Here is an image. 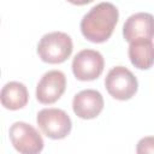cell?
I'll list each match as a JSON object with an SVG mask.
<instances>
[{
  "instance_id": "1",
  "label": "cell",
  "mask_w": 154,
  "mask_h": 154,
  "mask_svg": "<svg viewBox=\"0 0 154 154\" xmlns=\"http://www.w3.org/2000/svg\"><path fill=\"white\" fill-rule=\"evenodd\" d=\"M119 11L111 2H100L91 7L81 20V32L93 43L107 41L118 23Z\"/></svg>"
},
{
  "instance_id": "2",
  "label": "cell",
  "mask_w": 154,
  "mask_h": 154,
  "mask_svg": "<svg viewBox=\"0 0 154 154\" xmlns=\"http://www.w3.org/2000/svg\"><path fill=\"white\" fill-rule=\"evenodd\" d=\"M73 51V43L70 35L63 31H52L45 34L37 43V54L40 59L48 64H61L70 58Z\"/></svg>"
},
{
  "instance_id": "3",
  "label": "cell",
  "mask_w": 154,
  "mask_h": 154,
  "mask_svg": "<svg viewBox=\"0 0 154 154\" xmlns=\"http://www.w3.org/2000/svg\"><path fill=\"white\" fill-rule=\"evenodd\" d=\"M105 87L113 99L126 101L137 93L138 82L129 69L124 66H114L108 71L105 78Z\"/></svg>"
},
{
  "instance_id": "4",
  "label": "cell",
  "mask_w": 154,
  "mask_h": 154,
  "mask_svg": "<svg viewBox=\"0 0 154 154\" xmlns=\"http://www.w3.org/2000/svg\"><path fill=\"white\" fill-rule=\"evenodd\" d=\"M41 131L52 140H63L70 135L72 122L70 116L60 108H43L36 116Z\"/></svg>"
},
{
  "instance_id": "5",
  "label": "cell",
  "mask_w": 154,
  "mask_h": 154,
  "mask_svg": "<svg viewBox=\"0 0 154 154\" xmlns=\"http://www.w3.org/2000/svg\"><path fill=\"white\" fill-rule=\"evenodd\" d=\"M13 148L22 154H37L43 149V138L40 132L25 122H14L8 130Z\"/></svg>"
},
{
  "instance_id": "6",
  "label": "cell",
  "mask_w": 154,
  "mask_h": 154,
  "mask_svg": "<svg viewBox=\"0 0 154 154\" xmlns=\"http://www.w3.org/2000/svg\"><path fill=\"white\" fill-rule=\"evenodd\" d=\"M72 72L78 81H94L99 78L105 67L102 54L95 49H82L72 59Z\"/></svg>"
},
{
  "instance_id": "7",
  "label": "cell",
  "mask_w": 154,
  "mask_h": 154,
  "mask_svg": "<svg viewBox=\"0 0 154 154\" xmlns=\"http://www.w3.org/2000/svg\"><path fill=\"white\" fill-rule=\"evenodd\" d=\"M66 89V76L59 70L46 72L36 85V99L40 103L51 105L57 102Z\"/></svg>"
},
{
  "instance_id": "8",
  "label": "cell",
  "mask_w": 154,
  "mask_h": 154,
  "mask_svg": "<svg viewBox=\"0 0 154 154\" xmlns=\"http://www.w3.org/2000/svg\"><path fill=\"white\" fill-rule=\"evenodd\" d=\"M123 36L129 43L136 40H152L154 37V16L148 12L131 14L123 25Z\"/></svg>"
},
{
  "instance_id": "9",
  "label": "cell",
  "mask_w": 154,
  "mask_h": 154,
  "mask_svg": "<svg viewBox=\"0 0 154 154\" xmlns=\"http://www.w3.org/2000/svg\"><path fill=\"white\" fill-rule=\"evenodd\" d=\"M105 102L100 91L84 89L77 93L72 100L73 113L81 119H94L103 109Z\"/></svg>"
},
{
  "instance_id": "10",
  "label": "cell",
  "mask_w": 154,
  "mask_h": 154,
  "mask_svg": "<svg viewBox=\"0 0 154 154\" xmlns=\"http://www.w3.org/2000/svg\"><path fill=\"white\" fill-rule=\"evenodd\" d=\"M0 99L4 108L10 111H17L26 106L29 101V91L25 84L12 81L2 87Z\"/></svg>"
},
{
  "instance_id": "11",
  "label": "cell",
  "mask_w": 154,
  "mask_h": 154,
  "mask_svg": "<svg viewBox=\"0 0 154 154\" xmlns=\"http://www.w3.org/2000/svg\"><path fill=\"white\" fill-rule=\"evenodd\" d=\"M129 59L138 70H148L154 65V43L152 40H136L129 45Z\"/></svg>"
},
{
  "instance_id": "12",
  "label": "cell",
  "mask_w": 154,
  "mask_h": 154,
  "mask_svg": "<svg viewBox=\"0 0 154 154\" xmlns=\"http://www.w3.org/2000/svg\"><path fill=\"white\" fill-rule=\"evenodd\" d=\"M136 153H138V154H146V153L154 154V136H147V137L141 138L137 142Z\"/></svg>"
},
{
  "instance_id": "13",
  "label": "cell",
  "mask_w": 154,
  "mask_h": 154,
  "mask_svg": "<svg viewBox=\"0 0 154 154\" xmlns=\"http://www.w3.org/2000/svg\"><path fill=\"white\" fill-rule=\"evenodd\" d=\"M70 4L72 5H77V6H83V5H87V4H90L93 2L94 0H67Z\"/></svg>"
}]
</instances>
